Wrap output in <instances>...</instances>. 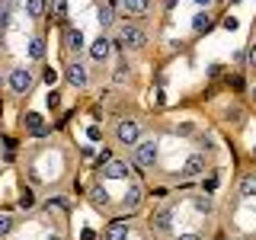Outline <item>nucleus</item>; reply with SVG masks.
I'll return each mask as SVG.
<instances>
[{
	"instance_id": "nucleus-31",
	"label": "nucleus",
	"mask_w": 256,
	"mask_h": 240,
	"mask_svg": "<svg viewBox=\"0 0 256 240\" xmlns=\"http://www.w3.org/2000/svg\"><path fill=\"white\" fill-rule=\"evenodd\" d=\"M109 160H112V150H106V148H102V154H100V157H96V164H100V166H102V164H109Z\"/></svg>"
},
{
	"instance_id": "nucleus-15",
	"label": "nucleus",
	"mask_w": 256,
	"mask_h": 240,
	"mask_svg": "<svg viewBox=\"0 0 256 240\" xmlns=\"http://www.w3.org/2000/svg\"><path fill=\"white\" fill-rule=\"evenodd\" d=\"M26 52H29V58L32 61H42L45 58V38H29V45H26Z\"/></svg>"
},
{
	"instance_id": "nucleus-40",
	"label": "nucleus",
	"mask_w": 256,
	"mask_h": 240,
	"mask_svg": "<svg viewBox=\"0 0 256 240\" xmlns=\"http://www.w3.org/2000/svg\"><path fill=\"white\" fill-rule=\"evenodd\" d=\"M253 154H256V148H253Z\"/></svg>"
},
{
	"instance_id": "nucleus-16",
	"label": "nucleus",
	"mask_w": 256,
	"mask_h": 240,
	"mask_svg": "<svg viewBox=\"0 0 256 240\" xmlns=\"http://www.w3.org/2000/svg\"><path fill=\"white\" fill-rule=\"evenodd\" d=\"M90 202H93L96 208H106V205H109V192L102 189V182H96V186L90 189Z\"/></svg>"
},
{
	"instance_id": "nucleus-8",
	"label": "nucleus",
	"mask_w": 256,
	"mask_h": 240,
	"mask_svg": "<svg viewBox=\"0 0 256 240\" xmlns=\"http://www.w3.org/2000/svg\"><path fill=\"white\" fill-rule=\"evenodd\" d=\"M150 228L160 230V234L173 230V212H170V205H160V208H157V212H154V218H150Z\"/></svg>"
},
{
	"instance_id": "nucleus-6",
	"label": "nucleus",
	"mask_w": 256,
	"mask_h": 240,
	"mask_svg": "<svg viewBox=\"0 0 256 240\" xmlns=\"http://www.w3.org/2000/svg\"><path fill=\"white\" fill-rule=\"evenodd\" d=\"M202 173H205V154H189L186 164H182V170H180V176L182 180H196V176H202Z\"/></svg>"
},
{
	"instance_id": "nucleus-28",
	"label": "nucleus",
	"mask_w": 256,
	"mask_h": 240,
	"mask_svg": "<svg viewBox=\"0 0 256 240\" xmlns=\"http://www.w3.org/2000/svg\"><path fill=\"white\" fill-rule=\"evenodd\" d=\"M205 189H208V192H214V189H218V173H212V176L205 180Z\"/></svg>"
},
{
	"instance_id": "nucleus-37",
	"label": "nucleus",
	"mask_w": 256,
	"mask_h": 240,
	"mask_svg": "<svg viewBox=\"0 0 256 240\" xmlns=\"http://www.w3.org/2000/svg\"><path fill=\"white\" fill-rule=\"evenodd\" d=\"M196 4H198V6H208V4H214V0H196Z\"/></svg>"
},
{
	"instance_id": "nucleus-5",
	"label": "nucleus",
	"mask_w": 256,
	"mask_h": 240,
	"mask_svg": "<svg viewBox=\"0 0 256 240\" xmlns=\"http://www.w3.org/2000/svg\"><path fill=\"white\" fill-rule=\"evenodd\" d=\"M86 80H90V74H86V64L84 61H70L68 64V84L74 86V90H84Z\"/></svg>"
},
{
	"instance_id": "nucleus-23",
	"label": "nucleus",
	"mask_w": 256,
	"mask_h": 240,
	"mask_svg": "<svg viewBox=\"0 0 256 240\" xmlns=\"http://www.w3.org/2000/svg\"><path fill=\"white\" fill-rule=\"evenodd\" d=\"M32 205H36V198H32V192H29V189H22V196H20V208H22V212H29Z\"/></svg>"
},
{
	"instance_id": "nucleus-38",
	"label": "nucleus",
	"mask_w": 256,
	"mask_h": 240,
	"mask_svg": "<svg viewBox=\"0 0 256 240\" xmlns=\"http://www.w3.org/2000/svg\"><path fill=\"white\" fill-rule=\"evenodd\" d=\"M253 102H256V86H253Z\"/></svg>"
},
{
	"instance_id": "nucleus-13",
	"label": "nucleus",
	"mask_w": 256,
	"mask_h": 240,
	"mask_svg": "<svg viewBox=\"0 0 256 240\" xmlns=\"http://www.w3.org/2000/svg\"><path fill=\"white\" fill-rule=\"evenodd\" d=\"M122 10L128 16H144L150 13V0H122Z\"/></svg>"
},
{
	"instance_id": "nucleus-22",
	"label": "nucleus",
	"mask_w": 256,
	"mask_h": 240,
	"mask_svg": "<svg viewBox=\"0 0 256 240\" xmlns=\"http://www.w3.org/2000/svg\"><path fill=\"white\" fill-rule=\"evenodd\" d=\"M52 13H54V20H64L68 16V0H52Z\"/></svg>"
},
{
	"instance_id": "nucleus-35",
	"label": "nucleus",
	"mask_w": 256,
	"mask_h": 240,
	"mask_svg": "<svg viewBox=\"0 0 256 240\" xmlns=\"http://www.w3.org/2000/svg\"><path fill=\"white\" fill-rule=\"evenodd\" d=\"M176 240H202V234H196V230H189V234H180Z\"/></svg>"
},
{
	"instance_id": "nucleus-12",
	"label": "nucleus",
	"mask_w": 256,
	"mask_h": 240,
	"mask_svg": "<svg viewBox=\"0 0 256 240\" xmlns=\"http://www.w3.org/2000/svg\"><path fill=\"white\" fill-rule=\"evenodd\" d=\"M26 128L36 134V138H45V134H48V128H45V122H42L38 112H26Z\"/></svg>"
},
{
	"instance_id": "nucleus-21",
	"label": "nucleus",
	"mask_w": 256,
	"mask_h": 240,
	"mask_svg": "<svg viewBox=\"0 0 256 240\" xmlns=\"http://www.w3.org/2000/svg\"><path fill=\"white\" fill-rule=\"evenodd\" d=\"M192 29H196V32H208V29H212V20H208V13H198L196 20H192Z\"/></svg>"
},
{
	"instance_id": "nucleus-25",
	"label": "nucleus",
	"mask_w": 256,
	"mask_h": 240,
	"mask_svg": "<svg viewBox=\"0 0 256 240\" xmlns=\"http://www.w3.org/2000/svg\"><path fill=\"white\" fill-rule=\"evenodd\" d=\"M176 134H182V138H192V134H196V125H192V122L176 125Z\"/></svg>"
},
{
	"instance_id": "nucleus-4",
	"label": "nucleus",
	"mask_w": 256,
	"mask_h": 240,
	"mask_svg": "<svg viewBox=\"0 0 256 240\" xmlns=\"http://www.w3.org/2000/svg\"><path fill=\"white\" fill-rule=\"evenodd\" d=\"M32 84H36V77H32L29 68H16L13 74H10V90L13 93H29Z\"/></svg>"
},
{
	"instance_id": "nucleus-14",
	"label": "nucleus",
	"mask_w": 256,
	"mask_h": 240,
	"mask_svg": "<svg viewBox=\"0 0 256 240\" xmlns=\"http://www.w3.org/2000/svg\"><path fill=\"white\" fill-rule=\"evenodd\" d=\"M141 198H144V192H141V186H128V192H125V208L128 212H134V208H141Z\"/></svg>"
},
{
	"instance_id": "nucleus-36",
	"label": "nucleus",
	"mask_w": 256,
	"mask_h": 240,
	"mask_svg": "<svg viewBox=\"0 0 256 240\" xmlns=\"http://www.w3.org/2000/svg\"><path fill=\"white\" fill-rule=\"evenodd\" d=\"M176 4H180V0H164V6H166V10H173Z\"/></svg>"
},
{
	"instance_id": "nucleus-17",
	"label": "nucleus",
	"mask_w": 256,
	"mask_h": 240,
	"mask_svg": "<svg viewBox=\"0 0 256 240\" xmlns=\"http://www.w3.org/2000/svg\"><path fill=\"white\" fill-rule=\"evenodd\" d=\"M45 10H48V0H26V13L32 20H42Z\"/></svg>"
},
{
	"instance_id": "nucleus-20",
	"label": "nucleus",
	"mask_w": 256,
	"mask_h": 240,
	"mask_svg": "<svg viewBox=\"0 0 256 240\" xmlns=\"http://www.w3.org/2000/svg\"><path fill=\"white\" fill-rule=\"evenodd\" d=\"M112 22H116V10H112V4H102V6H100V26L109 29Z\"/></svg>"
},
{
	"instance_id": "nucleus-26",
	"label": "nucleus",
	"mask_w": 256,
	"mask_h": 240,
	"mask_svg": "<svg viewBox=\"0 0 256 240\" xmlns=\"http://www.w3.org/2000/svg\"><path fill=\"white\" fill-rule=\"evenodd\" d=\"M128 74H132V70H128L125 64H122V68L116 70V84H128Z\"/></svg>"
},
{
	"instance_id": "nucleus-9",
	"label": "nucleus",
	"mask_w": 256,
	"mask_h": 240,
	"mask_svg": "<svg viewBox=\"0 0 256 240\" xmlns=\"http://www.w3.org/2000/svg\"><path fill=\"white\" fill-rule=\"evenodd\" d=\"M64 52H70V54L84 52V32L80 29H74V26L64 29Z\"/></svg>"
},
{
	"instance_id": "nucleus-32",
	"label": "nucleus",
	"mask_w": 256,
	"mask_h": 240,
	"mask_svg": "<svg viewBox=\"0 0 256 240\" xmlns=\"http://www.w3.org/2000/svg\"><path fill=\"white\" fill-rule=\"evenodd\" d=\"M246 52H250V54H246V61H250V68H256V42H253L250 48H246Z\"/></svg>"
},
{
	"instance_id": "nucleus-2",
	"label": "nucleus",
	"mask_w": 256,
	"mask_h": 240,
	"mask_svg": "<svg viewBox=\"0 0 256 240\" xmlns=\"http://www.w3.org/2000/svg\"><path fill=\"white\" fill-rule=\"evenodd\" d=\"M118 42H122V48H144L148 45V32H144L141 26H134V22H125V26H118Z\"/></svg>"
},
{
	"instance_id": "nucleus-33",
	"label": "nucleus",
	"mask_w": 256,
	"mask_h": 240,
	"mask_svg": "<svg viewBox=\"0 0 256 240\" xmlns=\"http://www.w3.org/2000/svg\"><path fill=\"white\" fill-rule=\"evenodd\" d=\"M58 102H61V96L52 90V93H48V106H52V109H58Z\"/></svg>"
},
{
	"instance_id": "nucleus-34",
	"label": "nucleus",
	"mask_w": 256,
	"mask_h": 240,
	"mask_svg": "<svg viewBox=\"0 0 256 240\" xmlns=\"http://www.w3.org/2000/svg\"><path fill=\"white\" fill-rule=\"evenodd\" d=\"M196 138H198V144H202V148H214V141L208 138V134H196Z\"/></svg>"
},
{
	"instance_id": "nucleus-24",
	"label": "nucleus",
	"mask_w": 256,
	"mask_h": 240,
	"mask_svg": "<svg viewBox=\"0 0 256 240\" xmlns=\"http://www.w3.org/2000/svg\"><path fill=\"white\" fill-rule=\"evenodd\" d=\"M13 230V218L10 214H0V237H6Z\"/></svg>"
},
{
	"instance_id": "nucleus-7",
	"label": "nucleus",
	"mask_w": 256,
	"mask_h": 240,
	"mask_svg": "<svg viewBox=\"0 0 256 240\" xmlns=\"http://www.w3.org/2000/svg\"><path fill=\"white\" fill-rule=\"evenodd\" d=\"M102 176H106V180H132V170H128L125 160L112 157L109 164H102Z\"/></svg>"
},
{
	"instance_id": "nucleus-30",
	"label": "nucleus",
	"mask_w": 256,
	"mask_h": 240,
	"mask_svg": "<svg viewBox=\"0 0 256 240\" xmlns=\"http://www.w3.org/2000/svg\"><path fill=\"white\" fill-rule=\"evenodd\" d=\"M224 29H228V32H237V29H240V22L234 20V16H228V20H224Z\"/></svg>"
},
{
	"instance_id": "nucleus-19",
	"label": "nucleus",
	"mask_w": 256,
	"mask_h": 240,
	"mask_svg": "<svg viewBox=\"0 0 256 240\" xmlns=\"http://www.w3.org/2000/svg\"><path fill=\"white\" fill-rule=\"evenodd\" d=\"M240 196H246V198L256 196V173H250V176H244V180H240Z\"/></svg>"
},
{
	"instance_id": "nucleus-1",
	"label": "nucleus",
	"mask_w": 256,
	"mask_h": 240,
	"mask_svg": "<svg viewBox=\"0 0 256 240\" xmlns=\"http://www.w3.org/2000/svg\"><path fill=\"white\" fill-rule=\"evenodd\" d=\"M132 160H134L138 166H144V170H150V166L157 164V141H154V138L138 141V144H134V154H132Z\"/></svg>"
},
{
	"instance_id": "nucleus-27",
	"label": "nucleus",
	"mask_w": 256,
	"mask_h": 240,
	"mask_svg": "<svg viewBox=\"0 0 256 240\" xmlns=\"http://www.w3.org/2000/svg\"><path fill=\"white\" fill-rule=\"evenodd\" d=\"M42 80L48 86H54V80H58V74H54V68H45V74H42Z\"/></svg>"
},
{
	"instance_id": "nucleus-11",
	"label": "nucleus",
	"mask_w": 256,
	"mask_h": 240,
	"mask_svg": "<svg viewBox=\"0 0 256 240\" xmlns=\"http://www.w3.org/2000/svg\"><path fill=\"white\" fill-rule=\"evenodd\" d=\"M128 230H132V228H128V221L118 218V221H112L109 228H106V240H128Z\"/></svg>"
},
{
	"instance_id": "nucleus-10",
	"label": "nucleus",
	"mask_w": 256,
	"mask_h": 240,
	"mask_svg": "<svg viewBox=\"0 0 256 240\" xmlns=\"http://www.w3.org/2000/svg\"><path fill=\"white\" fill-rule=\"evenodd\" d=\"M109 54H112V42H109V38H106V36H100V38H96V42L90 45V58L102 64V61H106V58H109Z\"/></svg>"
},
{
	"instance_id": "nucleus-18",
	"label": "nucleus",
	"mask_w": 256,
	"mask_h": 240,
	"mask_svg": "<svg viewBox=\"0 0 256 240\" xmlns=\"http://www.w3.org/2000/svg\"><path fill=\"white\" fill-rule=\"evenodd\" d=\"M192 208L202 212V214H212L214 212V202H212V196H196V198H192Z\"/></svg>"
},
{
	"instance_id": "nucleus-29",
	"label": "nucleus",
	"mask_w": 256,
	"mask_h": 240,
	"mask_svg": "<svg viewBox=\"0 0 256 240\" xmlns=\"http://www.w3.org/2000/svg\"><path fill=\"white\" fill-rule=\"evenodd\" d=\"M86 138H90V141H100V138H102V132H100L96 125H90V128H86Z\"/></svg>"
},
{
	"instance_id": "nucleus-39",
	"label": "nucleus",
	"mask_w": 256,
	"mask_h": 240,
	"mask_svg": "<svg viewBox=\"0 0 256 240\" xmlns=\"http://www.w3.org/2000/svg\"><path fill=\"white\" fill-rule=\"evenodd\" d=\"M230 4H240V0H230Z\"/></svg>"
},
{
	"instance_id": "nucleus-3",
	"label": "nucleus",
	"mask_w": 256,
	"mask_h": 240,
	"mask_svg": "<svg viewBox=\"0 0 256 240\" xmlns=\"http://www.w3.org/2000/svg\"><path fill=\"white\" fill-rule=\"evenodd\" d=\"M116 138L122 141V144H138V138H141V125L134 122V118H122V122L116 125Z\"/></svg>"
}]
</instances>
